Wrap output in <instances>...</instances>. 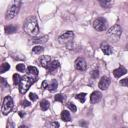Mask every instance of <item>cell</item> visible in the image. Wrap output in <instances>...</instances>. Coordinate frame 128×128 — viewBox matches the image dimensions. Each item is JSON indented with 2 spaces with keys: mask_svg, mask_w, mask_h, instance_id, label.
Returning <instances> with one entry per match:
<instances>
[{
  "mask_svg": "<svg viewBox=\"0 0 128 128\" xmlns=\"http://www.w3.org/2000/svg\"><path fill=\"white\" fill-rule=\"evenodd\" d=\"M13 108V99L11 96H6L3 100V104L1 107V112L3 115H8Z\"/></svg>",
  "mask_w": 128,
  "mask_h": 128,
  "instance_id": "obj_5",
  "label": "cell"
},
{
  "mask_svg": "<svg viewBox=\"0 0 128 128\" xmlns=\"http://www.w3.org/2000/svg\"><path fill=\"white\" fill-rule=\"evenodd\" d=\"M19 115H20V116H21V117H23V116H24V115H25V114H24V113H23V112H21V111H20V112H19Z\"/></svg>",
  "mask_w": 128,
  "mask_h": 128,
  "instance_id": "obj_36",
  "label": "cell"
},
{
  "mask_svg": "<svg viewBox=\"0 0 128 128\" xmlns=\"http://www.w3.org/2000/svg\"><path fill=\"white\" fill-rule=\"evenodd\" d=\"M36 77L27 75V76H23L21 77V80L19 82V91L21 94H24L28 91V89L30 88V86L34 83Z\"/></svg>",
  "mask_w": 128,
  "mask_h": 128,
  "instance_id": "obj_2",
  "label": "cell"
},
{
  "mask_svg": "<svg viewBox=\"0 0 128 128\" xmlns=\"http://www.w3.org/2000/svg\"><path fill=\"white\" fill-rule=\"evenodd\" d=\"M101 99H102V94H101V92H99V91H94V92L91 94V96H90V101H91L92 104L98 103Z\"/></svg>",
  "mask_w": 128,
  "mask_h": 128,
  "instance_id": "obj_11",
  "label": "cell"
},
{
  "mask_svg": "<svg viewBox=\"0 0 128 128\" xmlns=\"http://www.w3.org/2000/svg\"><path fill=\"white\" fill-rule=\"evenodd\" d=\"M23 28L24 31L30 36H36L39 34V27L35 16H29L28 18H26Z\"/></svg>",
  "mask_w": 128,
  "mask_h": 128,
  "instance_id": "obj_1",
  "label": "cell"
},
{
  "mask_svg": "<svg viewBox=\"0 0 128 128\" xmlns=\"http://www.w3.org/2000/svg\"><path fill=\"white\" fill-rule=\"evenodd\" d=\"M40 108H41L43 111L47 110V109L49 108V101L46 100V99L41 100V101H40Z\"/></svg>",
  "mask_w": 128,
  "mask_h": 128,
  "instance_id": "obj_20",
  "label": "cell"
},
{
  "mask_svg": "<svg viewBox=\"0 0 128 128\" xmlns=\"http://www.w3.org/2000/svg\"><path fill=\"white\" fill-rule=\"evenodd\" d=\"M20 80H21V77H20V75L15 73V74L13 75V83H14V85H19V82H20Z\"/></svg>",
  "mask_w": 128,
  "mask_h": 128,
  "instance_id": "obj_25",
  "label": "cell"
},
{
  "mask_svg": "<svg viewBox=\"0 0 128 128\" xmlns=\"http://www.w3.org/2000/svg\"><path fill=\"white\" fill-rule=\"evenodd\" d=\"M121 34H122V29L119 25H113L112 27H110L108 29V32H107V38L111 41V42H117L120 37H121Z\"/></svg>",
  "mask_w": 128,
  "mask_h": 128,
  "instance_id": "obj_3",
  "label": "cell"
},
{
  "mask_svg": "<svg viewBox=\"0 0 128 128\" xmlns=\"http://www.w3.org/2000/svg\"><path fill=\"white\" fill-rule=\"evenodd\" d=\"M47 84H48V82H47V81H44V82L42 83V88H46Z\"/></svg>",
  "mask_w": 128,
  "mask_h": 128,
  "instance_id": "obj_35",
  "label": "cell"
},
{
  "mask_svg": "<svg viewBox=\"0 0 128 128\" xmlns=\"http://www.w3.org/2000/svg\"><path fill=\"white\" fill-rule=\"evenodd\" d=\"M101 7L103 8H109L112 5V0H97Z\"/></svg>",
  "mask_w": 128,
  "mask_h": 128,
  "instance_id": "obj_17",
  "label": "cell"
},
{
  "mask_svg": "<svg viewBox=\"0 0 128 128\" xmlns=\"http://www.w3.org/2000/svg\"><path fill=\"white\" fill-rule=\"evenodd\" d=\"M0 84H2L3 86H7V82L5 81L4 78H0Z\"/></svg>",
  "mask_w": 128,
  "mask_h": 128,
  "instance_id": "obj_33",
  "label": "cell"
},
{
  "mask_svg": "<svg viewBox=\"0 0 128 128\" xmlns=\"http://www.w3.org/2000/svg\"><path fill=\"white\" fill-rule=\"evenodd\" d=\"M57 86H58L57 81H56V80H52L50 83H48V84H47L46 89H48L50 92H53V91H55V90L57 89Z\"/></svg>",
  "mask_w": 128,
  "mask_h": 128,
  "instance_id": "obj_15",
  "label": "cell"
},
{
  "mask_svg": "<svg viewBox=\"0 0 128 128\" xmlns=\"http://www.w3.org/2000/svg\"><path fill=\"white\" fill-rule=\"evenodd\" d=\"M47 39H48V36H43V37H41V38H36V39H34L32 42H33L34 44H41V43L46 42Z\"/></svg>",
  "mask_w": 128,
  "mask_h": 128,
  "instance_id": "obj_22",
  "label": "cell"
},
{
  "mask_svg": "<svg viewBox=\"0 0 128 128\" xmlns=\"http://www.w3.org/2000/svg\"><path fill=\"white\" fill-rule=\"evenodd\" d=\"M50 61H51V57L48 56V55L41 56V57L38 59V63H39V65L42 66V67H45V68H46V66L50 63Z\"/></svg>",
  "mask_w": 128,
  "mask_h": 128,
  "instance_id": "obj_12",
  "label": "cell"
},
{
  "mask_svg": "<svg viewBox=\"0 0 128 128\" xmlns=\"http://www.w3.org/2000/svg\"><path fill=\"white\" fill-rule=\"evenodd\" d=\"M29 99L32 100V101H36L38 99V96L35 94V93H30L29 94Z\"/></svg>",
  "mask_w": 128,
  "mask_h": 128,
  "instance_id": "obj_29",
  "label": "cell"
},
{
  "mask_svg": "<svg viewBox=\"0 0 128 128\" xmlns=\"http://www.w3.org/2000/svg\"><path fill=\"white\" fill-rule=\"evenodd\" d=\"M27 73H28V75H30V76L36 77L37 74H38V69H37L35 66H29V67L27 68Z\"/></svg>",
  "mask_w": 128,
  "mask_h": 128,
  "instance_id": "obj_16",
  "label": "cell"
},
{
  "mask_svg": "<svg viewBox=\"0 0 128 128\" xmlns=\"http://www.w3.org/2000/svg\"><path fill=\"white\" fill-rule=\"evenodd\" d=\"M73 38H74V33L72 31H66L59 36L58 41L60 44H68L73 40Z\"/></svg>",
  "mask_w": 128,
  "mask_h": 128,
  "instance_id": "obj_7",
  "label": "cell"
},
{
  "mask_svg": "<svg viewBox=\"0 0 128 128\" xmlns=\"http://www.w3.org/2000/svg\"><path fill=\"white\" fill-rule=\"evenodd\" d=\"M29 105H30V103H29L28 101H26V100L22 101V106H24V107H28Z\"/></svg>",
  "mask_w": 128,
  "mask_h": 128,
  "instance_id": "obj_34",
  "label": "cell"
},
{
  "mask_svg": "<svg viewBox=\"0 0 128 128\" xmlns=\"http://www.w3.org/2000/svg\"><path fill=\"white\" fill-rule=\"evenodd\" d=\"M54 99H55V101L62 102V101H63V99H64V97H63V95H62V94H56V95H55V97H54Z\"/></svg>",
  "mask_w": 128,
  "mask_h": 128,
  "instance_id": "obj_28",
  "label": "cell"
},
{
  "mask_svg": "<svg viewBox=\"0 0 128 128\" xmlns=\"http://www.w3.org/2000/svg\"><path fill=\"white\" fill-rule=\"evenodd\" d=\"M4 30H5V33H7V34H12V33L16 32L17 28H16L14 25H7V26H5Z\"/></svg>",
  "mask_w": 128,
  "mask_h": 128,
  "instance_id": "obj_19",
  "label": "cell"
},
{
  "mask_svg": "<svg viewBox=\"0 0 128 128\" xmlns=\"http://www.w3.org/2000/svg\"><path fill=\"white\" fill-rule=\"evenodd\" d=\"M91 76H92V78L96 79V78L99 76V71H98V70H93L92 73H91Z\"/></svg>",
  "mask_w": 128,
  "mask_h": 128,
  "instance_id": "obj_30",
  "label": "cell"
},
{
  "mask_svg": "<svg viewBox=\"0 0 128 128\" xmlns=\"http://www.w3.org/2000/svg\"><path fill=\"white\" fill-rule=\"evenodd\" d=\"M67 106H68V108L72 111V112H76V110H77V108H76V106L74 105V103H72V102H69L68 104H67Z\"/></svg>",
  "mask_w": 128,
  "mask_h": 128,
  "instance_id": "obj_27",
  "label": "cell"
},
{
  "mask_svg": "<svg viewBox=\"0 0 128 128\" xmlns=\"http://www.w3.org/2000/svg\"><path fill=\"white\" fill-rule=\"evenodd\" d=\"M61 119H62L63 121H65V122H68V121H70V120H71V116H70V113H69L68 111H66V110L62 111V113H61Z\"/></svg>",
  "mask_w": 128,
  "mask_h": 128,
  "instance_id": "obj_18",
  "label": "cell"
},
{
  "mask_svg": "<svg viewBox=\"0 0 128 128\" xmlns=\"http://www.w3.org/2000/svg\"><path fill=\"white\" fill-rule=\"evenodd\" d=\"M110 78L109 77H107V76H103V77H101V79H100V81H99V83H98V87L101 89V90H106L108 87H109V85H110Z\"/></svg>",
  "mask_w": 128,
  "mask_h": 128,
  "instance_id": "obj_10",
  "label": "cell"
},
{
  "mask_svg": "<svg viewBox=\"0 0 128 128\" xmlns=\"http://www.w3.org/2000/svg\"><path fill=\"white\" fill-rule=\"evenodd\" d=\"M100 48H101L102 52H103L105 55H110V54L112 53V48H111V46H110L108 43H106V42H103V43L101 44Z\"/></svg>",
  "mask_w": 128,
  "mask_h": 128,
  "instance_id": "obj_14",
  "label": "cell"
},
{
  "mask_svg": "<svg viewBox=\"0 0 128 128\" xmlns=\"http://www.w3.org/2000/svg\"><path fill=\"white\" fill-rule=\"evenodd\" d=\"M127 81H128V79H127V78H124V79L120 80V85H121V86L126 87V86L128 85V84H127Z\"/></svg>",
  "mask_w": 128,
  "mask_h": 128,
  "instance_id": "obj_31",
  "label": "cell"
},
{
  "mask_svg": "<svg viewBox=\"0 0 128 128\" xmlns=\"http://www.w3.org/2000/svg\"><path fill=\"white\" fill-rule=\"evenodd\" d=\"M19 9H20V0H14L11 5L9 6V8L7 9L6 11V14H5V19L6 20H11L13 19L19 12Z\"/></svg>",
  "mask_w": 128,
  "mask_h": 128,
  "instance_id": "obj_4",
  "label": "cell"
},
{
  "mask_svg": "<svg viewBox=\"0 0 128 128\" xmlns=\"http://www.w3.org/2000/svg\"><path fill=\"white\" fill-rule=\"evenodd\" d=\"M93 28L99 32L105 31L107 28V21L104 18H96L93 21Z\"/></svg>",
  "mask_w": 128,
  "mask_h": 128,
  "instance_id": "obj_6",
  "label": "cell"
},
{
  "mask_svg": "<svg viewBox=\"0 0 128 128\" xmlns=\"http://www.w3.org/2000/svg\"><path fill=\"white\" fill-rule=\"evenodd\" d=\"M43 51H44V48L42 46H40V45H37L32 49V53L33 54H41V53H43Z\"/></svg>",
  "mask_w": 128,
  "mask_h": 128,
  "instance_id": "obj_21",
  "label": "cell"
},
{
  "mask_svg": "<svg viewBox=\"0 0 128 128\" xmlns=\"http://www.w3.org/2000/svg\"><path fill=\"white\" fill-rule=\"evenodd\" d=\"M10 69V65L7 63V62H4L3 64H1L0 66V73H4L6 71H8Z\"/></svg>",
  "mask_w": 128,
  "mask_h": 128,
  "instance_id": "obj_23",
  "label": "cell"
},
{
  "mask_svg": "<svg viewBox=\"0 0 128 128\" xmlns=\"http://www.w3.org/2000/svg\"><path fill=\"white\" fill-rule=\"evenodd\" d=\"M59 68V62L54 60V61H50V63L46 66V69H47V72L49 74H54L57 69Z\"/></svg>",
  "mask_w": 128,
  "mask_h": 128,
  "instance_id": "obj_9",
  "label": "cell"
},
{
  "mask_svg": "<svg viewBox=\"0 0 128 128\" xmlns=\"http://www.w3.org/2000/svg\"><path fill=\"white\" fill-rule=\"evenodd\" d=\"M75 97H76V99H77V100H79L81 103H83V102H85L86 94H85V93H79V94H77Z\"/></svg>",
  "mask_w": 128,
  "mask_h": 128,
  "instance_id": "obj_24",
  "label": "cell"
},
{
  "mask_svg": "<svg viewBox=\"0 0 128 128\" xmlns=\"http://www.w3.org/2000/svg\"><path fill=\"white\" fill-rule=\"evenodd\" d=\"M16 70L17 71H19V72H24L25 71V65L24 64H18L17 66H16Z\"/></svg>",
  "mask_w": 128,
  "mask_h": 128,
  "instance_id": "obj_26",
  "label": "cell"
},
{
  "mask_svg": "<svg viewBox=\"0 0 128 128\" xmlns=\"http://www.w3.org/2000/svg\"><path fill=\"white\" fill-rule=\"evenodd\" d=\"M74 65H75V68L77 70H79V71H85L86 68H87V63H86L85 59L81 58V57H79V58H77L75 60Z\"/></svg>",
  "mask_w": 128,
  "mask_h": 128,
  "instance_id": "obj_8",
  "label": "cell"
},
{
  "mask_svg": "<svg viewBox=\"0 0 128 128\" xmlns=\"http://www.w3.org/2000/svg\"><path fill=\"white\" fill-rule=\"evenodd\" d=\"M126 74V69H125V67H123V66H119L117 69H115L114 71H113V75H114V77H116V78H120L121 76H123V75H125Z\"/></svg>",
  "mask_w": 128,
  "mask_h": 128,
  "instance_id": "obj_13",
  "label": "cell"
},
{
  "mask_svg": "<svg viewBox=\"0 0 128 128\" xmlns=\"http://www.w3.org/2000/svg\"><path fill=\"white\" fill-rule=\"evenodd\" d=\"M48 125H49L50 127H54V128L59 127V123H58V122H51V123H49Z\"/></svg>",
  "mask_w": 128,
  "mask_h": 128,
  "instance_id": "obj_32",
  "label": "cell"
}]
</instances>
